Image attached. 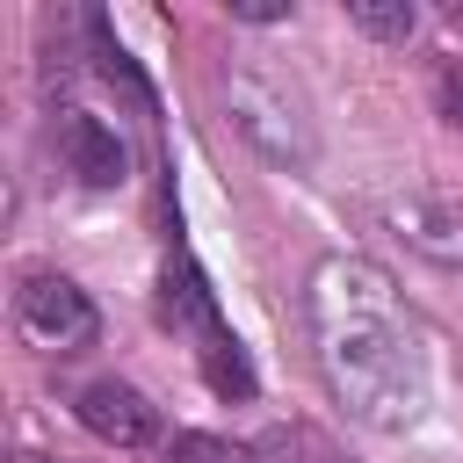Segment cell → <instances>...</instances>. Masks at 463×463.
I'll return each instance as SVG.
<instances>
[{
    "instance_id": "6",
    "label": "cell",
    "mask_w": 463,
    "mask_h": 463,
    "mask_svg": "<svg viewBox=\"0 0 463 463\" xmlns=\"http://www.w3.org/2000/svg\"><path fill=\"white\" fill-rule=\"evenodd\" d=\"M347 22H354L362 36H376V43H405L420 14H412V0H354Z\"/></svg>"
},
{
    "instance_id": "8",
    "label": "cell",
    "mask_w": 463,
    "mask_h": 463,
    "mask_svg": "<svg viewBox=\"0 0 463 463\" xmlns=\"http://www.w3.org/2000/svg\"><path fill=\"white\" fill-rule=\"evenodd\" d=\"M441 116H449V123H463V65H449V72H441Z\"/></svg>"
},
{
    "instance_id": "2",
    "label": "cell",
    "mask_w": 463,
    "mask_h": 463,
    "mask_svg": "<svg viewBox=\"0 0 463 463\" xmlns=\"http://www.w3.org/2000/svg\"><path fill=\"white\" fill-rule=\"evenodd\" d=\"M72 412H80V427H87L94 441H109V449H145V441L159 434V420H152L145 391H130V383H116V376L87 383Z\"/></svg>"
},
{
    "instance_id": "1",
    "label": "cell",
    "mask_w": 463,
    "mask_h": 463,
    "mask_svg": "<svg viewBox=\"0 0 463 463\" xmlns=\"http://www.w3.org/2000/svg\"><path fill=\"white\" fill-rule=\"evenodd\" d=\"M14 311H22V333H29L36 347H58V354L94 347V333H101V311H94L87 289L65 282V275H29L22 297H14Z\"/></svg>"
},
{
    "instance_id": "3",
    "label": "cell",
    "mask_w": 463,
    "mask_h": 463,
    "mask_svg": "<svg viewBox=\"0 0 463 463\" xmlns=\"http://www.w3.org/2000/svg\"><path fill=\"white\" fill-rule=\"evenodd\" d=\"M58 152H65V166H72L87 188H116V181H123V137H116L101 116L65 109V116H58Z\"/></svg>"
},
{
    "instance_id": "7",
    "label": "cell",
    "mask_w": 463,
    "mask_h": 463,
    "mask_svg": "<svg viewBox=\"0 0 463 463\" xmlns=\"http://www.w3.org/2000/svg\"><path fill=\"white\" fill-rule=\"evenodd\" d=\"M166 463H246V456H239L232 441H217V434H174Z\"/></svg>"
},
{
    "instance_id": "9",
    "label": "cell",
    "mask_w": 463,
    "mask_h": 463,
    "mask_svg": "<svg viewBox=\"0 0 463 463\" xmlns=\"http://www.w3.org/2000/svg\"><path fill=\"white\" fill-rule=\"evenodd\" d=\"M232 14H239V22H282L289 7H282V0H232Z\"/></svg>"
},
{
    "instance_id": "4",
    "label": "cell",
    "mask_w": 463,
    "mask_h": 463,
    "mask_svg": "<svg viewBox=\"0 0 463 463\" xmlns=\"http://www.w3.org/2000/svg\"><path fill=\"white\" fill-rule=\"evenodd\" d=\"M159 311H166L174 326H195L203 340L224 333V326H217V297H210V282H203L195 260H166V297H159Z\"/></svg>"
},
{
    "instance_id": "5",
    "label": "cell",
    "mask_w": 463,
    "mask_h": 463,
    "mask_svg": "<svg viewBox=\"0 0 463 463\" xmlns=\"http://www.w3.org/2000/svg\"><path fill=\"white\" fill-rule=\"evenodd\" d=\"M203 376H210L217 398H246V391H253V369H246V354H239L232 333H210V340H203Z\"/></svg>"
},
{
    "instance_id": "10",
    "label": "cell",
    "mask_w": 463,
    "mask_h": 463,
    "mask_svg": "<svg viewBox=\"0 0 463 463\" xmlns=\"http://www.w3.org/2000/svg\"><path fill=\"white\" fill-rule=\"evenodd\" d=\"M22 463H51V456H22Z\"/></svg>"
}]
</instances>
